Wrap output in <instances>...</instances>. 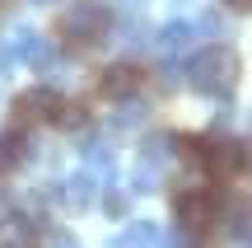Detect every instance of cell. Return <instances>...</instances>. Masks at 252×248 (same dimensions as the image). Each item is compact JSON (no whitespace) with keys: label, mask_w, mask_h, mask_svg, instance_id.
Masks as SVG:
<instances>
[{"label":"cell","mask_w":252,"mask_h":248,"mask_svg":"<svg viewBox=\"0 0 252 248\" xmlns=\"http://www.w3.org/2000/svg\"><path fill=\"white\" fill-rule=\"evenodd\" d=\"M33 5H56V0H33Z\"/></svg>","instance_id":"44dd1931"},{"label":"cell","mask_w":252,"mask_h":248,"mask_svg":"<svg viewBox=\"0 0 252 248\" xmlns=\"http://www.w3.org/2000/svg\"><path fill=\"white\" fill-rule=\"evenodd\" d=\"M182 136L178 131H154V136H145V145H140V155H135V169H131V187L140 197H150V192H159V183L168 178V164L182 155Z\"/></svg>","instance_id":"7a4b0ae2"},{"label":"cell","mask_w":252,"mask_h":248,"mask_svg":"<svg viewBox=\"0 0 252 248\" xmlns=\"http://www.w3.org/2000/svg\"><path fill=\"white\" fill-rule=\"evenodd\" d=\"M9 52H14V61L33 66V71H52L56 66V47L47 42L42 33H33V28H19L14 42H9Z\"/></svg>","instance_id":"8992f818"},{"label":"cell","mask_w":252,"mask_h":248,"mask_svg":"<svg viewBox=\"0 0 252 248\" xmlns=\"http://www.w3.org/2000/svg\"><path fill=\"white\" fill-rule=\"evenodd\" d=\"M61 197H65V206H70V211H89L94 197H98V183H94V174H70V178L61 183Z\"/></svg>","instance_id":"9c48e42d"},{"label":"cell","mask_w":252,"mask_h":248,"mask_svg":"<svg viewBox=\"0 0 252 248\" xmlns=\"http://www.w3.org/2000/svg\"><path fill=\"white\" fill-rule=\"evenodd\" d=\"M42 239H47V244H61V248H70V244H75V234H70V230H52V234H42Z\"/></svg>","instance_id":"ac0fdd59"},{"label":"cell","mask_w":252,"mask_h":248,"mask_svg":"<svg viewBox=\"0 0 252 248\" xmlns=\"http://www.w3.org/2000/svg\"><path fill=\"white\" fill-rule=\"evenodd\" d=\"M84 159H89V169H98V178H112V150L108 145H84Z\"/></svg>","instance_id":"9a60e30c"},{"label":"cell","mask_w":252,"mask_h":248,"mask_svg":"<svg viewBox=\"0 0 252 248\" xmlns=\"http://www.w3.org/2000/svg\"><path fill=\"white\" fill-rule=\"evenodd\" d=\"M196 28H201V33H224V19H220L215 9H206V14L196 19Z\"/></svg>","instance_id":"2e32d148"},{"label":"cell","mask_w":252,"mask_h":248,"mask_svg":"<svg viewBox=\"0 0 252 248\" xmlns=\"http://www.w3.org/2000/svg\"><path fill=\"white\" fill-rule=\"evenodd\" d=\"M196 155H201V164H206L210 178H234L238 169L248 164V145L234 141V136H206Z\"/></svg>","instance_id":"277c9868"},{"label":"cell","mask_w":252,"mask_h":248,"mask_svg":"<svg viewBox=\"0 0 252 248\" xmlns=\"http://www.w3.org/2000/svg\"><path fill=\"white\" fill-rule=\"evenodd\" d=\"M56 127H61V131H84V127H89V108H84V103L80 99H70V103H65L61 99V108H56Z\"/></svg>","instance_id":"7c38bea8"},{"label":"cell","mask_w":252,"mask_h":248,"mask_svg":"<svg viewBox=\"0 0 252 248\" xmlns=\"http://www.w3.org/2000/svg\"><path fill=\"white\" fill-rule=\"evenodd\" d=\"M103 211H108L112 220H126V211H131V202H126V192H122L117 183H112V178H108V192H103Z\"/></svg>","instance_id":"5bb4252c"},{"label":"cell","mask_w":252,"mask_h":248,"mask_svg":"<svg viewBox=\"0 0 252 248\" xmlns=\"http://www.w3.org/2000/svg\"><path fill=\"white\" fill-rule=\"evenodd\" d=\"M9 61H14V52H9V47H0V75H9Z\"/></svg>","instance_id":"d6986e66"},{"label":"cell","mask_w":252,"mask_h":248,"mask_svg":"<svg viewBox=\"0 0 252 248\" xmlns=\"http://www.w3.org/2000/svg\"><path fill=\"white\" fill-rule=\"evenodd\" d=\"M229 9H243V14H252V0H224Z\"/></svg>","instance_id":"ffe728a7"},{"label":"cell","mask_w":252,"mask_h":248,"mask_svg":"<svg viewBox=\"0 0 252 248\" xmlns=\"http://www.w3.org/2000/svg\"><path fill=\"white\" fill-rule=\"evenodd\" d=\"M117 103H122V112L112 117V127H117V131L140 127V122H145V112H150V108H145V99H135V94H126V99H117Z\"/></svg>","instance_id":"4fadbf2b"},{"label":"cell","mask_w":252,"mask_h":248,"mask_svg":"<svg viewBox=\"0 0 252 248\" xmlns=\"http://www.w3.org/2000/svg\"><path fill=\"white\" fill-rule=\"evenodd\" d=\"M28 155H33V150H28V136H24V127H9V131H0V174L19 169Z\"/></svg>","instance_id":"30bf717a"},{"label":"cell","mask_w":252,"mask_h":248,"mask_svg":"<svg viewBox=\"0 0 252 248\" xmlns=\"http://www.w3.org/2000/svg\"><path fill=\"white\" fill-rule=\"evenodd\" d=\"M182 80L196 94H206V99H229L238 89V80H243V56L229 42H210L206 52H196L187 61V75Z\"/></svg>","instance_id":"6da1fadb"},{"label":"cell","mask_w":252,"mask_h":248,"mask_svg":"<svg viewBox=\"0 0 252 248\" xmlns=\"http://www.w3.org/2000/svg\"><path fill=\"white\" fill-rule=\"evenodd\" d=\"M112 33V9L103 0H75L61 14V37L75 47H98Z\"/></svg>","instance_id":"3957f363"},{"label":"cell","mask_w":252,"mask_h":248,"mask_svg":"<svg viewBox=\"0 0 252 248\" xmlns=\"http://www.w3.org/2000/svg\"><path fill=\"white\" fill-rule=\"evenodd\" d=\"M173 5H187V0H173Z\"/></svg>","instance_id":"7402d4cb"},{"label":"cell","mask_w":252,"mask_h":248,"mask_svg":"<svg viewBox=\"0 0 252 248\" xmlns=\"http://www.w3.org/2000/svg\"><path fill=\"white\" fill-rule=\"evenodd\" d=\"M14 192H5V187H0V225H5V220H14Z\"/></svg>","instance_id":"e0dca14e"},{"label":"cell","mask_w":252,"mask_h":248,"mask_svg":"<svg viewBox=\"0 0 252 248\" xmlns=\"http://www.w3.org/2000/svg\"><path fill=\"white\" fill-rule=\"evenodd\" d=\"M159 52L163 56H178V52H187L191 42H196V24H187V19H168V24L159 28Z\"/></svg>","instance_id":"ba28073f"},{"label":"cell","mask_w":252,"mask_h":248,"mask_svg":"<svg viewBox=\"0 0 252 248\" xmlns=\"http://www.w3.org/2000/svg\"><path fill=\"white\" fill-rule=\"evenodd\" d=\"M56 108H61V94L47 89V84H33V89H24L14 99L9 117H14V127H33V122H52Z\"/></svg>","instance_id":"5b68a950"},{"label":"cell","mask_w":252,"mask_h":248,"mask_svg":"<svg viewBox=\"0 0 252 248\" xmlns=\"http://www.w3.org/2000/svg\"><path fill=\"white\" fill-rule=\"evenodd\" d=\"M140 66L135 61H112L108 71L98 75V89H103V99H126V94H135L140 89Z\"/></svg>","instance_id":"52a82bcc"},{"label":"cell","mask_w":252,"mask_h":248,"mask_svg":"<svg viewBox=\"0 0 252 248\" xmlns=\"http://www.w3.org/2000/svg\"><path fill=\"white\" fill-rule=\"evenodd\" d=\"M112 244H117V248H131V244H135V248H150V244H163V230H159L154 220H131Z\"/></svg>","instance_id":"8fae6325"}]
</instances>
